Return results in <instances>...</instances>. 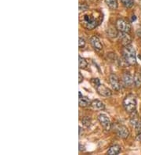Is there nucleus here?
Instances as JSON below:
<instances>
[{
	"mask_svg": "<svg viewBox=\"0 0 141 155\" xmlns=\"http://www.w3.org/2000/svg\"><path fill=\"white\" fill-rule=\"evenodd\" d=\"M78 79H79V80H78V83H82V81H83V80H84V78H83V76H82V74L81 72H79L78 73Z\"/></svg>",
	"mask_w": 141,
	"mask_h": 155,
	"instance_id": "24",
	"label": "nucleus"
},
{
	"mask_svg": "<svg viewBox=\"0 0 141 155\" xmlns=\"http://www.w3.org/2000/svg\"><path fill=\"white\" fill-rule=\"evenodd\" d=\"M86 151V148H85V146H82V144L79 143V151L80 152H82V151Z\"/></svg>",
	"mask_w": 141,
	"mask_h": 155,
	"instance_id": "26",
	"label": "nucleus"
},
{
	"mask_svg": "<svg viewBox=\"0 0 141 155\" xmlns=\"http://www.w3.org/2000/svg\"><path fill=\"white\" fill-rule=\"evenodd\" d=\"M90 43H91L92 46L94 47V49L96 51L100 52L103 50L102 43H101L100 38H98L97 36H93V37L90 38Z\"/></svg>",
	"mask_w": 141,
	"mask_h": 155,
	"instance_id": "12",
	"label": "nucleus"
},
{
	"mask_svg": "<svg viewBox=\"0 0 141 155\" xmlns=\"http://www.w3.org/2000/svg\"><path fill=\"white\" fill-rule=\"evenodd\" d=\"M89 9V6L86 4H79V10L80 12L82 11H86L87 9Z\"/></svg>",
	"mask_w": 141,
	"mask_h": 155,
	"instance_id": "23",
	"label": "nucleus"
},
{
	"mask_svg": "<svg viewBox=\"0 0 141 155\" xmlns=\"http://www.w3.org/2000/svg\"><path fill=\"white\" fill-rule=\"evenodd\" d=\"M78 66H79V68H81V69H85L88 66V63H87L86 60L82 57L81 56H78Z\"/></svg>",
	"mask_w": 141,
	"mask_h": 155,
	"instance_id": "18",
	"label": "nucleus"
},
{
	"mask_svg": "<svg viewBox=\"0 0 141 155\" xmlns=\"http://www.w3.org/2000/svg\"><path fill=\"white\" fill-rule=\"evenodd\" d=\"M82 125L84 126H86V127H89L90 126V125H91V118L89 117H84L82 119Z\"/></svg>",
	"mask_w": 141,
	"mask_h": 155,
	"instance_id": "20",
	"label": "nucleus"
},
{
	"mask_svg": "<svg viewBox=\"0 0 141 155\" xmlns=\"http://www.w3.org/2000/svg\"><path fill=\"white\" fill-rule=\"evenodd\" d=\"M98 121H100V125L104 128L105 131L109 132L112 129V123L110 121L109 118L104 114H100L98 115Z\"/></svg>",
	"mask_w": 141,
	"mask_h": 155,
	"instance_id": "6",
	"label": "nucleus"
},
{
	"mask_svg": "<svg viewBox=\"0 0 141 155\" xmlns=\"http://www.w3.org/2000/svg\"><path fill=\"white\" fill-rule=\"evenodd\" d=\"M118 38L123 45H130L132 42V38L129 35V33H126V32H118Z\"/></svg>",
	"mask_w": 141,
	"mask_h": 155,
	"instance_id": "10",
	"label": "nucleus"
},
{
	"mask_svg": "<svg viewBox=\"0 0 141 155\" xmlns=\"http://www.w3.org/2000/svg\"><path fill=\"white\" fill-rule=\"evenodd\" d=\"M136 33H137V35L138 36L139 38H141V26L137 30V32H136Z\"/></svg>",
	"mask_w": 141,
	"mask_h": 155,
	"instance_id": "25",
	"label": "nucleus"
},
{
	"mask_svg": "<svg viewBox=\"0 0 141 155\" xmlns=\"http://www.w3.org/2000/svg\"><path fill=\"white\" fill-rule=\"evenodd\" d=\"M134 86L137 88L141 86V73L140 72H136L134 74Z\"/></svg>",
	"mask_w": 141,
	"mask_h": 155,
	"instance_id": "17",
	"label": "nucleus"
},
{
	"mask_svg": "<svg viewBox=\"0 0 141 155\" xmlns=\"http://www.w3.org/2000/svg\"><path fill=\"white\" fill-rule=\"evenodd\" d=\"M91 107L94 110H104L105 109V105L104 103L99 100V99H94L91 102Z\"/></svg>",
	"mask_w": 141,
	"mask_h": 155,
	"instance_id": "14",
	"label": "nucleus"
},
{
	"mask_svg": "<svg viewBox=\"0 0 141 155\" xmlns=\"http://www.w3.org/2000/svg\"><path fill=\"white\" fill-rule=\"evenodd\" d=\"M116 28L118 32L129 33L131 32V25L127 20L122 18H119L116 21Z\"/></svg>",
	"mask_w": 141,
	"mask_h": 155,
	"instance_id": "4",
	"label": "nucleus"
},
{
	"mask_svg": "<svg viewBox=\"0 0 141 155\" xmlns=\"http://www.w3.org/2000/svg\"><path fill=\"white\" fill-rule=\"evenodd\" d=\"M122 57L124 61L128 65L132 66L137 63V55L135 51L134 47L131 44L130 45H124L122 50Z\"/></svg>",
	"mask_w": 141,
	"mask_h": 155,
	"instance_id": "1",
	"label": "nucleus"
},
{
	"mask_svg": "<svg viewBox=\"0 0 141 155\" xmlns=\"http://www.w3.org/2000/svg\"><path fill=\"white\" fill-rule=\"evenodd\" d=\"M90 83H91L92 86H94L95 89H96L98 87V86L100 84V81L99 80V79H92L90 80Z\"/></svg>",
	"mask_w": 141,
	"mask_h": 155,
	"instance_id": "21",
	"label": "nucleus"
},
{
	"mask_svg": "<svg viewBox=\"0 0 141 155\" xmlns=\"http://www.w3.org/2000/svg\"><path fill=\"white\" fill-rule=\"evenodd\" d=\"M122 82L125 87H132L134 85V76H132L130 72H125L122 76Z\"/></svg>",
	"mask_w": 141,
	"mask_h": 155,
	"instance_id": "9",
	"label": "nucleus"
},
{
	"mask_svg": "<svg viewBox=\"0 0 141 155\" xmlns=\"http://www.w3.org/2000/svg\"><path fill=\"white\" fill-rule=\"evenodd\" d=\"M121 2L122 3V5L125 8H132L134 5V1L133 0H120Z\"/></svg>",
	"mask_w": 141,
	"mask_h": 155,
	"instance_id": "19",
	"label": "nucleus"
},
{
	"mask_svg": "<svg viewBox=\"0 0 141 155\" xmlns=\"http://www.w3.org/2000/svg\"><path fill=\"white\" fill-rule=\"evenodd\" d=\"M82 25L87 30H93L100 25V20L98 17H95L94 14H85L82 17Z\"/></svg>",
	"mask_w": 141,
	"mask_h": 155,
	"instance_id": "3",
	"label": "nucleus"
},
{
	"mask_svg": "<svg viewBox=\"0 0 141 155\" xmlns=\"http://www.w3.org/2000/svg\"><path fill=\"white\" fill-rule=\"evenodd\" d=\"M109 81L112 89H113L114 91L118 92V91L121 89L120 81H119V79H118V77L117 76L116 74H111L109 77Z\"/></svg>",
	"mask_w": 141,
	"mask_h": 155,
	"instance_id": "11",
	"label": "nucleus"
},
{
	"mask_svg": "<svg viewBox=\"0 0 141 155\" xmlns=\"http://www.w3.org/2000/svg\"><path fill=\"white\" fill-rule=\"evenodd\" d=\"M85 45H86L85 38H83L82 37H79V39H78V46H79V48H84Z\"/></svg>",
	"mask_w": 141,
	"mask_h": 155,
	"instance_id": "22",
	"label": "nucleus"
},
{
	"mask_svg": "<svg viewBox=\"0 0 141 155\" xmlns=\"http://www.w3.org/2000/svg\"><path fill=\"white\" fill-rule=\"evenodd\" d=\"M82 127L80 126L79 127V136H81V135H82Z\"/></svg>",
	"mask_w": 141,
	"mask_h": 155,
	"instance_id": "28",
	"label": "nucleus"
},
{
	"mask_svg": "<svg viewBox=\"0 0 141 155\" xmlns=\"http://www.w3.org/2000/svg\"><path fill=\"white\" fill-rule=\"evenodd\" d=\"M105 2L110 9H116L118 8V0H105Z\"/></svg>",
	"mask_w": 141,
	"mask_h": 155,
	"instance_id": "16",
	"label": "nucleus"
},
{
	"mask_svg": "<svg viewBox=\"0 0 141 155\" xmlns=\"http://www.w3.org/2000/svg\"><path fill=\"white\" fill-rule=\"evenodd\" d=\"M79 106L82 107H86L88 106L91 105V101L87 97L82 96V92H79Z\"/></svg>",
	"mask_w": 141,
	"mask_h": 155,
	"instance_id": "13",
	"label": "nucleus"
},
{
	"mask_svg": "<svg viewBox=\"0 0 141 155\" xmlns=\"http://www.w3.org/2000/svg\"><path fill=\"white\" fill-rule=\"evenodd\" d=\"M137 139L138 140V141L141 142V132L138 133V135H137Z\"/></svg>",
	"mask_w": 141,
	"mask_h": 155,
	"instance_id": "27",
	"label": "nucleus"
},
{
	"mask_svg": "<svg viewBox=\"0 0 141 155\" xmlns=\"http://www.w3.org/2000/svg\"><path fill=\"white\" fill-rule=\"evenodd\" d=\"M121 152V146L119 145L114 144L110 146V148L107 151V154L109 155H117Z\"/></svg>",
	"mask_w": 141,
	"mask_h": 155,
	"instance_id": "15",
	"label": "nucleus"
},
{
	"mask_svg": "<svg viewBox=\"0 0 141 155\" xmlns=\"http://www.w3.org/2000/svg\"><path fill=\"white\" fill-rule=\"evenodd\" d=\"M116 133L118 136L121 139H127L129 136V131L127 128V127L122 125H118L116 128Z\"/></svg>",
	"mask_w": 141,
	"mask_h": 155,
	"instance_id": "8",
	"label": "nucleus"
},
{
	"mask_svg": "<svg viewBox=\"0 0 141 155\" xmlns=\"http://www.w3.org/2000/svg\"><path fill=\"white\" fill-rule=\"evenodd\" d=\"M132 116L130 118V125L132 127L134 128L137 133H140L141 132V119L140 118L139 115L137 114V111L131 114Z\"/></svg>",
	"mask_w": 141,
	"mask_h": 155,
	"instance_id": "5",
	"label": "nucleus"
},
{
	"mask_svg": "<svg viewBox=\"0 0 141 155\" xmlns=\"http://www.w3.org/2000/svg\"><path fill=\"white\" fill-rule=\"evenodd\" d=\"M123 107L125 111L129 114H132V113L136 111L137 109V99L133 94H128L126 95L123 99Z\"/></svg>",
	"mask_w": 141,
	"mask_h": 155,
	"instance_id": "2",
	"label": "nucleus"
},
{
	"mask_svg": "<svg viewBox=\"0 0 141 155\" xmlns=\"http://www.w3.org/2000/svg\"><path fill=\"white\" fill-rule=\"evenodd\" d=\"M136 19H137V17H136V16L135 15H133L132 17V21H134V20H136Z\"/></svg>",
	"mask_w": 141,
	"mask_h": 155,
	"instance_id": "29",
	"label": "nucleus"
},
{
	"mask_svg": "<svg viewBox=\"0 0 141 155\" xmlns=\"http://www.w3.org/2000/svg\"><path fill=\"white\" fill-rule=\"evenodd\" d=\"M96 89L97 91L98 94L101 96V97L108 98V97H111L112 96V90L110 89L109 88H107V86H105L104 85H103L101 83L98 86V87Z\"/></svg>",
	"mask_w": 141,
	"mask_h": 155,
	"instance_id": "7",
	"label": "nucleus"
}]
</instances>
